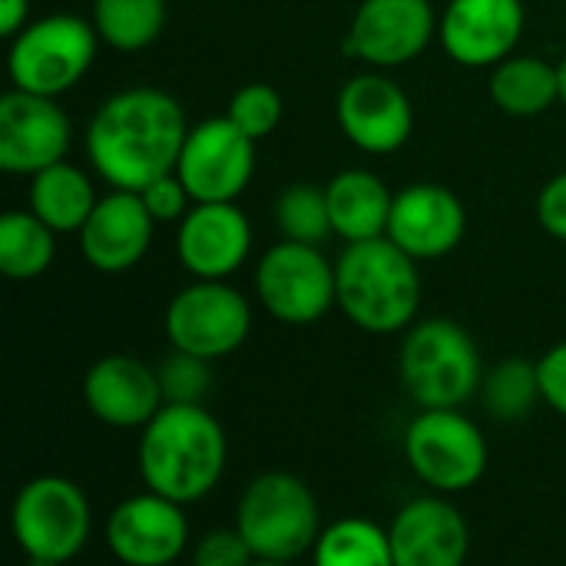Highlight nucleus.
<instances>
[{"label": "nucleus", "instance_id": "a878e982", "mask_svg": "<svg viewBox=\"0 0 566 566\" xmlns=\"http://www.w3.org/2000/svg\"><path fill=\"white\" fill-rule=\"evenodd\" d=\"M93 27L99 43L116 53L153 46L166 27V0H93Z\"/></svg>", "mask_w": 566, "mask_h": 566}, {"label": "nucleus", "instance_id": "9d476101", "mask_svg": "<svg viewBox=\"0 0 566 566\" xmlns=\"http://www.w3.org/2000/svg\"><path fill=\"white\" fill-rule=\"evenodd\" d=\"M252 332V308L229 282L196 279L166 305V338L176 352L219 361L245 345Z\"/></svg>", "mask_w": 566, "mask_h": 566}, {"label": "nucleus", "instance_id": "f704fd0d", "mask_svg": "<svg viewBox=\"0 0 566 566\" xmlns=\"http://www.w3.org/2000/svg\"><path fill=\"white\" fill-rule=\"evenodd\" d=\"M537 222L551 239L566 242V172H557L544 182L537 196Z\"/></svg>", "mask_w": 566, "mask_h": 566}, {"label": "nucleus", "instance_id": "f8f14e48", "mask_svg": "<svg viewBox=\"0 0 566 566\" xmlns=\"http://www.w3.org/2000/svg\"><path fill=\"white\" fill-rule=\"evenodd\" d=\"M438 20L431 0H361L345 33V53L371 70L408 66L438 36Z\"/></svg>", "mask_w": 566, "mask_h": 566}, {"label": "nucleus", "instance_id": "2eb2a0df", "mask_svg": "<svg viewBox=\"0 0 566 566\" xmlns=\"http://www.w3.org/2000/svg\"><path fill=\"white\" fill-rule=\"evenodd\" d=\"M106 544L123 566H169L186 554L189 521L182 504L163 494H133L113 507Z\"/></svg>", "mask_w": 566, "mask_h": 566}, {"label": "nucleus", "instance_id": "423d86ee", "mask_svg": "<svg viewBox=\"0 0 566 566\" xmlns=\"http://www.w3.org/2000/svg\"><path fill=\"white\" fill-rule=\"evenodd\" d=\"M96 27L76 13H50L30 20L7 50V76L13 90L36 96H63L96 60Z\"/></svg>", "mask_w": 566, "mask_h": 566}, {"label": "nucleus", "instance_id": "39448f33", "mask_svg": "<svg viewBox=\"0 0 566 566\" xmlns=\"http://www.w3.org/2000/svg\"><path fill=\"white\" fill-rule=\"evenodd\" d=\"M235 531L252 547L255 560L292 564L315 551L322 537V511L312 488L285 471H265L239 497Z\"/></svg>", "mask_w": 566, "mask_h": 566}, {"label": "nucleus", "instance_id": "1a4fd4ad", "mask_svg": "<svg viewBox=\"0 0 566 566\" xmlns=\"http://www.w3.org/2000/svg\"><path fill=\"white\" fill-rule=\"evenodd\" d=\"M255 295L282 325H312L338 305L335 265L318 245L275 242L255 265Z\"/></svg>", "mask_w": 566, "mask_h": 566}, {"label": "nucleus", "instance_id": "6ab92c4d", "mask_svg": "<svg viewBox=\"0 0 566 566\" xmlns=\"http://www.w3.org/2000/svg\"><path fill=\"white\" fill-rule=\"evenodd\" d=\"M156 219L143 206L139 192L109 189L96 199L90 219L83 222L80 252L103 275H123L143 262L153 242Z\"/></svg>", "mask_w": 566, "mask_h": 566}, {"label": "nucleus", "instance_id": "b1692460", "mask_svg": "<svg viewBox=\"0 0 566 566\" xmlns=\"http://www.w3.org/2000/svg\"><path fill=\"white\" fill-rule=\"evenodd\" d=\"M96 199L99 196L93 192L90 176L66 159L30 176V212L40 222H46L56 235L80 232Z\"/></svg>", "mask_w": 566, "mask_h": 566}, {"label": "nucleus", "instance_id": "473e14b6", "mask_svg": "<svg viewBox=\"0 0 566 566\" xmlns=\"http://www.w3.org/2000/svg\"><path fill=\"white\" fill-rule=\"evenodd\" d=\"M255 554L252 547L242 541V534L235 527H222V531H209L196 551H192V566H252Z\"/></svg>", "mask_w": 566, "mask_h": 566}, {"label": "nucleus", "instance_id": "c85d7f7f", "mask_svg": "<svg viewBox=\"0 0 566 566\" xmlns=\"http://www.w3.org/2000/svg\"><path fill=\"white\" fill-rule=\"evenodd\" d=\"M275 226L282 239L302 242V245H322L328 235H335L325 186L322 189L312 182L285 186L275 199Z\"/></svg>", "mask_w": 566, "mask_h": 566}, {"label": "nucleus", "instance_id": "c756f323", "mask_svg": "<svg viewBox=\"0 0 566 566\" xmlns=\"http://www.w3.org/2000/svg\"><path fill=\"white\" fill-rule=\"evenodd\" d=\"M282 113H285V103L279 96L275 86L269 83H245L232 93L229 106H226V116L249 136V139H269L279 123H282Z\"/></svg>", "mask_w": 566, "mask_h": 566}, {"label": "nucleus", "instance_id": "f3484780", "mask_svg": "<svg viewBox=\"0 0 566 566\" xmlns=\"http://www.w3.org/2000/svg\"><path fill=\"white\" fill-rule=\"evenodd\" d=\"M524 33V0H451L438 20V40L458 66H497Z\"/></svg>", "mask_w": 566, "mask_h": 566}, {"label": "nucleus", "instance_id": "cd10ccee", "mask_svg": "<svg viewBox=\"0 0 566 566\" xmlns=\"http://www.w3.org/2000/svg\"><path fill=\"white\" fill-rule=\"evenodd\" d=\"M481 401L497 421H521L527 418L544 398H541V378L537 361L527 358H504L491 371H484L481 381Z\"/></svg>", "mask_w": 566, "mask_h": 566}, {"label": "nucleus", "instance_id": "6e6552de", "mask_svg": "<svg viewBox=\"0 0 566 566\" xmlns=\"http://www.w3.org/2000/svg\"><path fill=\"white\" fill-rule=\"evenodd\" d=\"M405 458L424 488L438 494H464L484 478L491 451L481 428L458 408H448L421 411L408 424Z\"/></svg>", "mask_w": 566, "mask_h": 566}, {"label": "nucleus", "instance_id": "a211bd4d", "mask_svg": "<svg viewBox=\"0 0 566 566\" xmlns=\"http://www.w3.org/2000/svg\"><path fill=\"white\" fill-rule=\"evenodd\" d=\"M249 252L252 226L235 202H192L176 229V255L192 279L226 282Z\"/></svg>", "mask_w": 566, "mask_h": 566}, {"label": "nucleus", "instance_id": "20e7f679", "mask_svg": "<svg viewBox=\"0 0 566 566\" xmlns=\"http://www.w3.org/2000/svg\"><path fill=\"white\" fill-rule=\"evenodd\" d=\"M401 381L421 411H448L468 405L484 381L481 352L471 332L451 318L415 322L398 355Z\"/></svg>", "mask_w": 566, "mask_h": 566}, {"label": "nucleus", "instance_id": "5701e85b", "mask_svg": "<svg viewBox=\"0 0 566 566\" xmlns=\"http://www.w3.org/2000/svg\"><path fill=\"white\" fill-rule=\"evenodd\" d=\"M488 93L504 116H517V119L544 116L551 106L560 103L557 63H547L544 56H531V53H511L491 70Z\"/></svg>", "mask_w": 566, "mask_h": 566}, {"label": "nucleus", "instance_id": "dca6fc26", "mask_svg": "<svg viewBox=\"0 0 566 566\" xmlns=\"http://www.w3.org/2000/svg\"><path fill=\"white\" fill-rule=\"evenodd\" d=\"M468 232L461 199L441 182H411L395 192L388 216V239L415 262L451 255Z\"/></svg>", "mask_w": 566, "mask_h": 566}, {"label": "nucleus", "instance_id": "aec40b11", "mask_svg": "<svg viewBox=\"0 0 566 566\" xmlns=\"http://www.w3.org/2000/svg\"><path fill=\"white\" fill-rule=\"evenodd\" d=\"M83 401L90 415L109 428H146L163 401L159 375L133 355H103L83 378Z\"/></svg>", "mask_w": 566, "mask_h": 566}, {"label": "nucleus", "instance_id": "393cba45", "mask_svg": "<svg viewBox=\"0 0 566 566\" xmlns=\"http://www.w3.org/2000/svg\"><path fill=\"white\" fill-rule=\"evenodd\" d=\"M56 259V232L30 209L0 216V272L13 282L40 279Z\"/></svg>", "mask_w": 566, "mask_h": 566}, {"label": "nucleus", "instance_id": "9b49d317", "mask_svg": "<svg viewBox=\"0 0 566 566\" xmlns=\"http://www.w3.org/2000/svg\"><path fill=\"white\" fill-rule=\"evenodd\" d=\"M255 172V139H249L229 116H212L189 126L176 176L192 202H235Z\"/></svg>", "mask_w": 566, "mask_h": 566}, {"label": "nucleus", "instance_id": "2f4dec72", "mask_svg": "<svg viewBox=\"0 0 566 566\" xmlns=\"http://www.w3.org/2000/svg\"><path fill=\"white\" fill-rule=\"evenodd\" d=\"M139 199L156 222H182V216L192 209V196L176 172L153 179L146 189H139Z\"/></svg>", "mask_w": 566, "mask_h": 566}, {"label": "nucleus", "instance_id": "7ed1b4c3", "mask_svg": "<svg viewBox=\"0 0 566 566\" xmlns=\"http://www.w3.org/2000/svg\"><path fill=\"white\" fill-rule=\"evenodd\" d=\"M338 308L371 335L408 332L421 308V269L388 235L352 242L335 262Z\"/></svg>", "mask_w": 566, "mask_h": 566}, {"label": "nucleus", "instance_id": "72a5a7b5", "mask_svg": "<svg viewBox=\"0 0 566 566\" xmlns=\"http://www.w3.org/2000/svg\"><path fill=\"white\" fill-rule=\"evenodd\" d=\"M537 378L544 405L566 421V342H557L537 358Z\"/></svg>", "mask_w": 566, "mask_h": 566}, {"label": "nucleus", "instance_id": "7c9ffc66", "mask_svg": "<svg viewBox=\"0 0 566 566\" xmlns=\"http://www.w3.org/2000/svg\"><path fill=\"white\" fill-rule=\"evenodd\" d=\"M156 375L166 405H202L212 388V361L176 348L163 358Z\"/></svg>", "mask_w": 566, "mask_h": 566}, {"label": "nucleus", "instance_id": "c9c22d12", "mask_svg": "<svg viewBox=\"0 0 566 566\" xmlns=\"http://www.w3.org/2000/svg\"><path fill=\"white\" fill-rule=\"evenodd\" d=\"M30 23V0H0V36L13 40Z\"/></svg>", "mask_w": 566, "mask_h": 566}, {"label": "nucleus", "instance_id": "4c0bfd02", "mask_svg": "<svg viewBox=\"0 0 566 566\" xmlns=\"http://www.w3.org/2000/svg\"><path fill=\"white\" fill-rule=\"evenodd\" d=\"M252 566H292V564H282V560H255Z\"/></svg>", "mask_w": 566, "mask_h": 566}, {"label": "nucleus", "instance_id": "bb28decb", "mask_svg": "<svg viewBox=\"0 0 566 566\" xmlns=\"http://www.w3.org/2000/svg\"><path fill=\"white\" fill-rule=\"evenodd\" d=\"M315 566H395L388 531L365 517L328 524L312 551Z\"/></svg>", "mask_w": 566, "mask_h": 566}, {"label": "nucleus", "instance_id": "0eeeda50", "mask_svg": "<svg viewBox=\"0 0 566 566\" xmlns=\"http://www.w3.org/2000/svg\"><path fill=\"white\" fill-rule=\"evenodd\" d=\"M93 511L80 484L43 474L27 481L10 507V531L33 566L70 564L90 541Z\"/></svg>", "mask_w": 566, "mask_h": 566}, {"label": "nucleus", "instance_id": "4468645a", "mask_svg": "<svg viewBox=\"0 0 566 566\" xmlns=\"http://www.w3.org/2000/svg\"><path fill=\"white\" fill-rule=\"evenodd\" d=\"M73 126L53 96L7 90L0 96V169L10 176H36L66 159Z\"/></svg>", "mask_w": 566, "mask_h": 566}, {"label": "nucleus", "instance_id": "e433bc0d", "mask_svg": "<svg viewBox=\"0 0 566 566\" xmlns=\"http://www.w3.org/2000/svg\"><path fill=\"white\" fill-rule=\"evenodd\" d=\"M557 80H560V106L566 109V53L564 60L557 63Z\"/></svg>", "mask_w": 566, "mask_h": 566}, {"label": "nucleus", "instance_id": "ddd939ff", "mask_svg": "<svg viewBox=\"0 0 566 566\" xmlns=\"http://www.w3.org/2000/svg\"><path fill=\"white\" fill-rule=\"evenodd\" d=\"M335 119L345 139L368 156L398 153L415 133L411 96L385 70H365L345 80L335 99Z\"/></svg>", "mask_w": 566, "mask_h": 566}, {"label": "nucleus", "instance_id": "f257e3e1", "mask_svg": "<svg viewBox=\"0 0 566 566\" xmlns=\"http://www.w3.org/2000/svg\"><path fill=\"white\" fill-rule=\"evenodd\" d=\"M189 136L186 109L159 86H129L106 96L86 126V156L109 189L139 192L176 172Z\"/></svg>", "mask_w": 566, "mask_h": 566}, {"label": "nucleus", "instance_id": "f03ea898", "mask_svg": "<svg viewBox=\"0 0 566 566\" xmlns=\"http://www.w3.org/2000/svg\"><path fill=\"white\" fill-rule=\"evenodd\" d=\"M229 441L206 405H163L143 428L136 461L146 491L196 504L222 481Z\"/></svg>", "mask_w": 566, "mask_h": 566}, {"label": "nucleus", "instance_id": "412c9836", "mask_svg": "<svg viewBox=\"0 0 566 566\" xmlns=\"http://www.w3.org/2000/svg\"><path fill=\"white\" fill-rule=\"evenodd\" d=\"M395 566H464L471 531L461 511L444 497L405 504L388 527Z\"/></svg>", "mask_w": 566, "mask_h": 566}, {"label": "nucleus", "instance_id": "4be33fe9", "mask_svg": "<svg viewBox=\"0 0 566 566\" xmlns=\"http://www.w3.org/2000/svg\"><path fill=\"white\" fill-rule=\"evenodd\" d=\"M332 229L345 245L381 239L388 232V216L395 192L371 169H342L325 182Z\"/></svg>", "mask_w": 566, "mask_h": 566}]
</instances>
